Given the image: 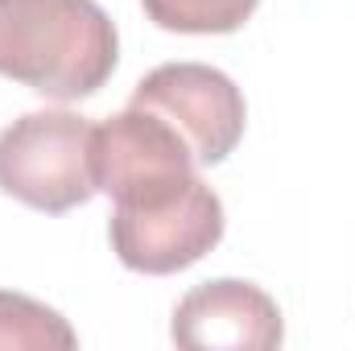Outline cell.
<instances>
[{
  "label": "cell",
  "mask_w": 355,
  "mask_h": 351,
  "mask_svg": "<svg viewBox=\"0 0 355 351\" xmlns=\"http://www.w3.org/2000/svg\"><path fill=\"white\" fill-rule=\"evenodd\" d=\"M120 37L95 0H0V75L71 103L116 71Z\"/></svg>",
  "instance_id": "1"
},
{
  "label": "cell",
  "mask_w": 355,
  "mask_h": 351,
  "mask_svg": "<svg viewBox=\"0 0 355 351\" xmlns=\"http://www.w3.org/2000/svg\"><path fill=\"white\" fill-rule=\"evenodd\" d=\"M91 124L67 108L25 112L0 132V190L33 211L62 215L95 194Z\"/></svg>",
  "instance_id": "2"
},
{
  "label": "cell",
  "mask_w": 355,
  "mask_h": 351,
  "mask_svg": "<svg viewBox=\"0 0 355 351\" xmlns=\"http://www.w3.org/2000/svg\"><path fill=\"white\" fill-rule=\"evenodd\" d=\"M194 153L178 137L174 124H166L157 112L124 108L95 124L91 132V174L95 194H107L116 211H141L162 207L186 194L194 174Z\"/></svg>",
  "instance_id": "3"
},
{
  "label": "cell",
  "mask_w": 355,
  "mask_h": 351,
  "mask_svg": "<svg viewBox=\"0 0 355 351\" xmlns=\"http://www.w3.org/2000/svg\"><path fill=\"white\" fill-rule=\"evenodd\" d=\"M128 103L157 112L166 124H174L198 166L227 162V153L240 145L244 120H248L240 87L223 71L202 67V62H166V67L149 71L137 83Z\"/></svg>",
  "instance_id": "4"
},
{
  "label": "cell",
  "mask_w": 355,
  "mask_h": 351,
  "mask_svg": "<svg viewBox=\"0 0 355 351\" xmlns=\"http://www.w3.org/2000/svg\"><path fill=\"white\" fill-rule=\"evenodd\" d=\"M107 236H112V252L120 257L124 268L166 277V273L202 261L223 240V203L198 178L174 203L141 207V211H112Z\"/></svg>",
  "instance_id": "5"
},
{
  "label": "cell",
  "mask_w": 355,
  "mask_h": 351,
  "mask_svg": "<svg viewBox=\"0 0 355 351\" xmlns=\"http://www.w3.org/2000/svg\"><path fill=\"white\" fill-rule=\"evenodd\" d=\"M170 339L182 351H272L285 339V323L261 285L219 277L174 306Z\"/></svg>",
  "instance_id": "6"
},
{
  "label": "cell",
  "mask_w": 355,
  "mask_h": 351,
  "mask_svg": "<svg viewBox=\"0 0 355 351\" xmlns=\"http://www.w3.org/2000/svg\"><path fill=\"white\" fill-rule=\"evenodd\" d=\"M79 348V335L71 323L50 310L46 302H33L25 293L0 289V351H71Z\"/></svg>",
  "instance_id": "7"
},
{
  "label": "cell",
  "mask_w": 355,
  "mask_h": 351,
  "mask_svg": "<svg viewBox=\"0 0 355 351\" xmlns=\"http://www.w3.org/2000/svg\"><path fill=\"white\" fill-rule=\"evenodd\" d=\"M145 17L170 33H236L261 0H141Z\"/></svg>",
  "instance_id": "8"
}]
</instances>
